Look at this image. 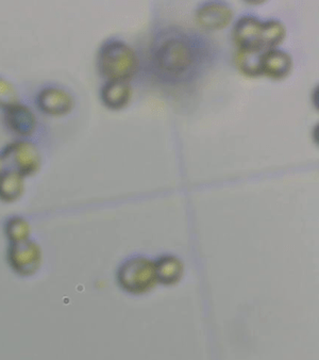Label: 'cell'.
Instances as JSON below:
<instances>
[{"label":"cell","mask_w":319,"mask_h":360,"mask_svg":"<svg viewBox=\"0 0 319 360\" xmlns=\"http://www.w3.org/2000/svg\"><path fill=\"white\" fill-rule=\"evenodd\" d=\"M285 25L279 20L261 22L252 16L238 20L233 28V41L240 53L262 55L275 49L285 40Z\"/></svg>","instance_id":"6da1fadb"},{"label":"cell","mask_w":319,"mask_h":360,"mask_svg":"<svg viewBox=\"0 0 319 360\" xmlns=\"http://www.w3.org/2000/svg\"><path fill=\"white\" fill-rule=\"evenodd\" d=\"M198 51L190 39L182 35L167 37L155 47L153 63L167 79H184L195 70Z\"/></svg>","instance_id":"7a4b0ae2"},{"label":"cell","mask_w":319,"mask_h":360,"mask_svg":"<svg viewBox=\"0 0 319 360\" xmlns=\"http://www.w3.org/2000/svg\"><path fill=\"white\" fill-rule=\"evenodd\" d=\"M138 62L134 49L119 40L107 41L97 55V68L108 82H129L138 72Z\"/></svg>","instance_id":"3957f363"},{"label":"cell","mask_w":319,"mask_h":360,"mask_svg":"<svg viewBox=\"0 0 319 360\" xmlns=\"http://www.w3.org/2000/svg\"><path fill=\"white\" fill-rule=\"evenodd\" d=\"M155 278V264L142 257L127 260L117 272L118 285L131 295H142L150 290Z\"/></svg>","instance_id":"277c9868"},{"label":"cell","mask_w":319,"mask_h":360,"mask_svg":"<svg viewBox=\"0 0 319 360\" xmlns=\"http://www.w3.org/2000/svg\"><path fill=\"white\" fill-rule=\"evenodd\" d=\"M7 262L10 269L18 276H33L42 266V248L31 239L10 243L7 250Z\"/></svg>","instance_id":"5b68a950"},{"label":"cell","mask_w":319,"mask_h":360,"mask_svg":"<svg viewBox=\"0 0 319 360\" xmlns=\"http://www.w3.org/2000/svg\"><path fill=\"white\" fill-rule=\"evenodd\" d=\"M0 156L3 157L6 165H11V169L22 174L24 177L35 175L42 165L39 148L26 140L9 143Z\"/></svg>","instance_id":"8992f818"},{"label":"cell","mask_w":319,"mask_h":360,"mask_svg":"<svg viewBox=\"0 0 319 360\" xmlns=\"http://www.w3.org/2000/svg\"><path fill=\"white\" fill-rule=\"evenodd\" d=\"M39 110L51 117H63L72 112L74 101L70 92L58 86H47L37 96Z\"/></svg>","instance_id":"52a82bcc"},{"label":"cell","mask_w":319,"mask_h":360,"mask_svg":"<svg viewBox=\"0 0 319 360\" xmlns=\"http://www.w3.org/2000/svg\"><path fill=\"white\" fill-rule=\"evenodd\" d=\"M293 68V59L285 51L271 49L259 56L258 76L264 75L273 80L287 78Z\"/></svg>","instance_id":"ba28073f"},{"label":"cell","mask_w":319,"mask_h":360,"mask_svg":"<svg viewBox=\"0 0 319 360\" xmlns=\"http://www.w3.org/2000/svg\"><path fill=\"white\" fill-rule=\"evenodd\" d=\"M3 121L6 127L20 136H29L37 128V117L30 108L22 103H16L5 109Z\"/></svg>","instance_id":"9c48e42d"},{"label":"cell","mask_w":319,"mask_h":360,"mask_svg":"<svg viewBox=\"0 0 319 360\" xmlns=\"http://www.w3.org/2000/svg\"><path fill=\"white\" fill-rule=\"evenodd\" d=\"M233 18V11L229 6L221 3H209L196 12L199 26L208 30H221L229 26Z\"/></svg>","instance_id":"30bf717a"},{"label":"cell","mask_w":319,"mask_h":360,"mask_svg":"<svg viewBox=\"0 0 319 360\" xmlns=\"http://www.w3.org/2000/svg\"><path fill=\"white\" fill-rule=\"evenodd\" d=\"M132 89L128 82L110 80L101 89V101L112 110H121L131 101Z\"/></svg>","instance_id":"8fae6325"},{"label":"cell","mask_w":319,"mask_h":360,"mask_svg":"<svg viewBox=\"0 0 319 360\" xmlns=\"http://www.w3.org/2000/svg\"><path fill=\"white\" fill-rule=\"evenodd\" d=\"M25 192V177L14 169H6L0 176V200L14 202L22 198Z\"/></svg>","instance_id":"7c38bea8"},{"label":"cell","mask_w":319,"mask_h":360,"mask_svg":"<svg viewBox=\"0 0 319 360\" xmlns=\"http://www.w3.org/2000/svg\"><path fill=\"white\" fill-rule=\"evenodd\" d=\"M6 237L10 243H18L30 239L31 226L26 219L22 217H12L6 221L4 226Z\"/></svg>","instance_id":"4fadbf2b"},{"label":"cell","mask_w":319,"mask_h":360,"mask_svg":"<svg viewBox=\"0 0 319 360\" xmlns=\"http://www.w3.org/2000/svg\"><path fill=\"white\" fill-rule=\"evenodd\" d=\"M181 274V266L180 262L175 258H163L159 264L155 266V275L159 277L162 283H173L176 279L179 278Z\"/></svg>","instance_id":"5bb4252c"},{"label":"cell","mask_w":319,"mask_h":360,"mask_svg":"<svg viewBox=\"0 0 319 360\" xmlns=\"http://www.w3.org/2000/svg\"><path fill=\"white\" fill-rule=\"evenodd\" d=\"M18 103V94L11 82L0 77V108L8 109Z\"/></svg>","instance_id":"9a60e30c"},{"label":"cell","mask_w":319,"mask_h":360,"mask_svg":"<svg viewBox=\"0 0 319 360\" xmlns=\"http://www.w3.org/2000/svg\"><path fill=\"white\" fill-rule=\"evenodd\" d=\"M6 171V163L4 161L3 157L0 156V176L3 175Z\"/></svg>","instance_id":"2e32d148"}]
</instances>
